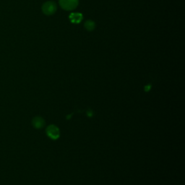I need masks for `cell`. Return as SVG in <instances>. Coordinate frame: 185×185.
<instances>
[{
	"label": "cell",
	"mask_w": 185,
	"mask_h": 185,
	"mask_svg": "<svg viewBox=\"0 0 185 185\" xmlns=\"http://www.w3.org/2000/svg\"><path fill=\"white\" fill-rule=\"evenodd\" d=\"M46 134L52 140H57L60 137V129L55 125H49L46 129Z\"/></svg>",
	"instance_id": "obj_3"
},
{
	"label": "cell",
	"mask_w": 185,
	"mask_h": 185,
	"mask_svg": "<svg viewBox=\"0 0 185 185\" xmlns=\"http://www.w3.org/2000/svg\"><path fill=\"white\" fill-rule=\"evenodd\" d=\"M44 120L42 119L41 117H36L33 120V125L36 128L40 129L44 126Z\"/></svg>",
	"instance_id": "obj_5"
},
{
	"label": "cell",
	"mask_w": 185,
	"mask_h": 185,
	"mask_svg": "<svg viewBox=\"0 0 185 185\" xmlns=\"http://www.w3.org/2000/svg\"><path fill=\"white\" fill-rule=\"evenodd\" d=\"M42 11L46 15L54 14L57 11V5L54 2H47L42 6Z\"/></svg>",
	"instance_id": "obj_2"
},
{
	"label": "cell",
	"mask_w": 185,
	"mask_h": 185,
	"mask_svg": "<svg viewBox=\"0 0 185 185\" xmlns=\"http://www.w3.org/2000/svg\"><path fill=\"white\" fill-rule=\"evenodd\" d=\"M60 5L65 10H73L77 7L78 0H60Z\"/></svg>",
	"instance_id": "obj_1"
},
{
	"label": "cell",
	"mask_w": 185,
	"mask_h": 185,
	"mask_svg": "<svg viewBox=\"0 0 185 185\" xmlns=\"http://www.w3.org/2000/svg\"><path fill=\"white\" fill-rule=\"evenodd\" d=\"M69 18H70V20H71L72 23L78 24L83 20V15L81 13H72Z\"/></svg>",
	"instance_id": "obj_4"
},
{
	"label": "cell",
	"mask_w": 185,
	"mask_h": 185,
	"mask_svg": "<svg viewBox=\"0 0 185 185\" xmlns=\"http://www.w3.org/2000/svg\"><path fill=\"white\" fill-rule=\"evenodd\" d=\"M84 26H85V29H86L87 30L91 31V30H94L96 25H95V22H93V21H92V20H87V21H86V22H85V25H84Z\"/></svg>",
	"instance_id": "obj_6"
}]
</instances>
